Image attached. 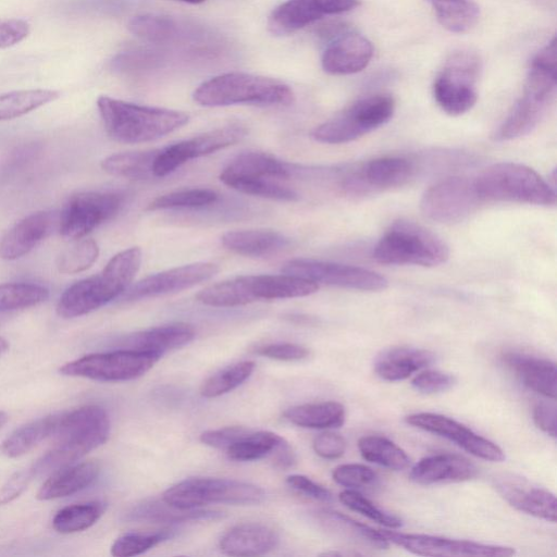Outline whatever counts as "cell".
<instances>
[{
    "instance_id": "obj_1",
    "label": "cell",
    "mask_w": 557,
    "mask_h": 557,
    "mask_svg": "<svg viewBox=\"0 0 557 557\" xmlns=\"http://www.w3.org/2000/svg\"><path fill=\"white\" fill-rule=\"evenodd\" d=\"M110 434L107 411L97 405H87L61 412L51 437L52 447L32 465L35 475H46L72 465L89 451L104 444Z\"/></svg>"
},
{
    "instance_id": "obj_2",
    "label": "cell",
    "mask_w": 557,
    "mask_h": 557,
    "mask_svg": "<svg viewBox=\"0 0 557 557\" xmlns=\"http://www.w3.org/2000/svg\"><path fill=\"white\" fill-rule=\"evenodd\" d=\"M140 263L141 250L138 247L120 251L100 273L69 286L59 298L57 313L61 318L72 319L109 304L131 286Z\"/></svg>"
},
{
    "instance_id": "obj_3",
    "label": "cell",
    "mask_w": 557,
    "mask_h": 557,
    "mask_svg": "<svg viewBox=\"0 0 557 557\" xmlns=\"http://www.w3.org/2000/svg\"><path fill=\"white\" fill-rule=\"evenodd\" d=\"M557 49L554 37L532 59L522 96L494 135L499 141L530 134L545 115L556 92Z\"/></svg>"
},
{
    "instance_id": "obj_4",
    "label": "cell",
    "mask_w": 557,
    "mask_h": 557,
    "mask_svg": "<svg viewBox=\"0 0 557 557\" xmlns=\"http://www.w3.org/2000/svg\"><path fill=\"white\" fill-rule=\"evenodd\" d=\"M97 107L109 136L124 144L156 140L188 122L185 112L100 96Z\"/></svg>"
},
{
    "instance_id": "obj_5",
    "label": "cell",
    "mask_w": 557,
    "mask_h": 557,
    "mask_svg": "<svg viewBox=\"0 0 557 557\" xmlns=\"http://www.w3.org/2000/svg\"><path fill=\"white\" fill-rule=\"evenodd\" d=\"M194 100L205 107L288 106L294 101V92L281 81L235 72L203 82L195 90Z\"/></svg>"
},
{
    "instance_id": "obj_6",
    "label": "cell",
    "mask_w": 557,
    "mask_h": 557,
    "mask_svg": "<svg viewBox=\"0 0 557 557\" xmlns=\"http://www.w3.org/2000/svg\"><path fill=\"white\" fill-rule=\"evenodd\" d=\"M481 201L554 206L556 193L533 169L515 162L495 163L473 180Z\"/></svg>"
},
{
    "instance_id": "obj_7",
    "label": "cell",
    "mask_w": 557,
    "mask_h": 557,
    "mask_svg": "<svg viewBox=\"0 0 557 557\" xmlns=\"http://www.w3.org/2000/svg\"><path fill=\"white\" fill-rule=\"evenodd\" d=\"M448 257L449 248L438 235L408 220L393 223L373 250L376 262L389 265L437 267Z\"/></svg>"
},
{
    "instance_id": "obj_8",
    "label": "cell",
    "mask_w": 557,
    "mask_h": 557,
    "mask_svg": "<svg viewBox=\"0 0 557 557\" xmlns=\"http://www.w3.org/2000/svg\"><path fill=\"white\" fill-rule=\"evenodd\" d=\"M264 491L252 483L220 478H188L170 486L162 500L178 509H197L210 504L257 505Z\"/></svg>"
},
{
    "instance_id": "obj_9",
    "label": "cell",
    "mask_w": 557,
    "mask_h": 557,
    "mask_svg": "<svg viewBox=\"0 0 557 557\" xmlns=\"http://www.w3.org/2000/svg\"><path fill=\"white\" fill-rule=\"evenodd\" d=\"M395 101L389 95L379 94L351 103L312 132L323 144H346L383 126L394 115Z\"/></svg>"
},
{
    "instance_id": "obj_10",
    "label": "cell",
    "mask_w": 557,
    "mask_h": 557,
    "mask_svg": "<svg viewBox=\"0 0 557 557\" xmlns=\"http://www.w3.org/2000/svg\"><path fill=\"white\" fill-rule=\"evenodd\" d=\"M481 71L480 57L470 50L453 53L433 83V96L448 115H462L478 100L476 83Z\"/></svg>"
},
{
    "instance_id": "obj_11",
    "label": "cell",
    "mask_w": 557,
    "mask_h": 557,
    "mask_svg": "<svg viewBox=\"0 0 557 557\" xmlns=\"http://www.w3.org/2000/svg\"><path fill=\"white\" fill-rule=\"evenodd\" d=\"M161 356L133 349L117 348L112 351L83 356L64 363L60 373L100 382H123L143 376Z\"/></svg>"
},
{
    "instance_id": "obj_12",
    "label": "cell",
    "mask_w": 557,
    "mask_h": 557,
    "mask_svg": "<svg viewBox=\"0 0 557 557\" xmlns=\"http://www.w3.org/2000/svg\"><path fill=\"white\" fill-rule=\"evenodd\" d=\"M282 273L311 281L317 285L363 292H379L388 285L385 276L372 270L317 259L289 260L283 264Z\"/></svg>"
},
{
    "instance_id": "obj_13",
    "label": "cell",
    "mask_w": 557,
    "mask_h": 557,
    "mask_svg": "<svg viewBox=\"0 0 557 557\" xmlns=\"http://www.w3.org/2000/svg\"><path fill=\"white\" fill-rule=\"evenodd\" d=\"M121 206V196L113 193H77L69 198L60 211L58 230L66 239H81L112 219Z\"/></svg>"
},
{
    "instance_id": "obj_14",
    "label": "cell",
    "mask_w": 557,
    "mask_h": 557,
    "mask_svg": "<svg viewBox=\"0 0 557 557\" xmlns=\"http://www.w3.org/2000/svg\"><path fill=\"white\" fill-rule=\"evenodd\" d=\"M482 202L473 180L450 176L430 186L420 200L425 218L438 223H456L472 213Z\"/></svg>"
},
{
    "instance_id": "obj_15",
    "label": "cell",
    "mask_w": 557,
    "mask_h": 557,
    "mask_svg": "<svg viewBox=\"0 0 557 557\" xmlns=\"http://www.w3.org/2000/svg\"><path fill=\"white\" fill-rule=\"evenodd\" d=\"M240 125H227L159 149L153 164L154 177H163L193 159L216 152L246 136Z\"/></svg>"
},
{
    "instance_id": "obj_16",
    "label": "cell",
    "mask_w": 557,
    "mask_h": 557,
    "mask_svg": "<svg viewBox=\"0 0 557 557\" xmlns=\"http://www.w3.org/2000/svg\"><path fill=\"white\" fill-rule=\"evenodd\" d=\"M388 543L421 556H487L509 557L516 554L512 547L483 544L468 540L447 539L436 535L401 533L380 530Z\"/></svg>"
},
{
    "instance_id": "obj_17",
    "label": "cell",
    "mask_w": 557,
    "mask_h": 557,
    "mask_svg": "<svg viewBox=\"0 0 557 557\" xmlns=\"http://www.w3.org/2000/svg\"><path fill=\"white\" fill-rule=\"evenodd\" d=\"M219 271L212 262H194L148 275L129 286L122 300L133 301L178 293L213 277Z\"/></svg>"
},
{
    "instance_id": "obj_18",
    "label": "cell",
    "mask_w": 557,
    "mask_h": 557,
    "mask_svg": "<svg viewBox=\"0 0 557 557\" xmlns=\"http://www.w3.org/2000/svg\"><path fill=\"white\" fill-rule=\"evenodd\" d=\"M412 426L445 437L467 453L493 462L505 459L504 450L494 442L476 434L458 421L433 412H418L406 417Z\"/></svg>"
},
{
    "instance_id": "obj_19",
    "label": "cell",
    "mask_w": 557,
    "mask_h": 557,
    "mask_svg": "<svg viewBox=\"0 0 557 557\" xmlns=\"http://www.w3.org/2000/svg\"><path fill=\"white\" fill-rule=\"evenodd\" d=\"M359 0H287L270 15L268 26L274 35H287L324 16L354 10Z\"/></svg>"
},
{
    "instance_id": "obj_20",
    "label": "cell",
    "mask_w": 557,
    "mask_h": 557,
    "mask_svg": "<svg viewBox=\"0 0 557 557\" xmlns=\"http://www.w3.org/2000/svg\"><path fill=\"white\" fill-rule=\"evenodd\" d=\"M494 486L517 510L548 522L556 521V497L550 491L512 474L497 476Z\"/></svg>"
},
{
    "instance_id": "obj_21",
    "label": "cell",
    "mask_w": 557,
    "mask_h": 557,
    "mask_svg": "<svg viewBox=\"0 0 557 557\" xmlns=\"http://www.w3.org/2000/svg\"><path fill=\"white\" fill-rule=\"evenodd\" d=\"M413 164L406 158L386 156L367 162L358 172L344 182L351 193L370 189H387L405 185L413 175Z\"/></svg>"
},
{
    "instance_id": "obj_22",
    "label": "cell",
    "mask_w": 557,
    "mask_h": 557,
    "mask_svg": "<svg viewBox=\"0 0 557 557\" xmlns=\"http://www.w3.org/2000/svg\"><path fill=\"white\" fill-rule=\"evenodd\" d=\"M57 211H38L14 224L0 239V258L15 260L33 250L58 227Z\"/></svg>"
},
{
    "instance_id": "obj_23",
    "label": "cell",
    "mask_w": 557,
    "mask_h": 557,
    "mask_svg": "<svg viewBox=\"0 0 557 557\" xmlns=\"http://www.w3.org/2000/svg\"><path fill=\"white\" fill-rule=\"evenodd\" d=\"M373 55L372 42L361 34L341 33L327 45L321 59L323 70L332 75H349L368 66Z\"/></svg>"
},
{
    "instance_id": "obj_24",
    "label": "cell",
    "mask_w": 557,
    "mask_h": 557,
    "mask_svg": "<svg viewBox=\"0 0 557 557\" xmlns=\"http://www.w3.org/2000/svg\"><path fill=\"white\" fill-rule=\"evenodd\" d=\"M196 335L194 326L185 322H174L148 330L131 333L116 341L119 348L133 349L159 355L181 348Z\"/></svg>"
},
{
    "instance_id": "obj_25",
    "label": "cell",
    "mask_w": 557,
    "mask_h": 557,
    "mask_svg": "<svg viewBox=\"0 0 557 557\" xmlns=\"http://www.w3.org/2000/svg\"><path fill=\"white\" fill-rule=\"evenodd\" d=\"M476 466L468 458L449 453L420 459L410 470V479L422 485L463 482L478 475Z\"/></svg>"
},
{
    "instance_id": "obj_26",
    "label": "cell",
    "mask_w": 557,
    "mask_h": 557,
    "mask_svg": "<svg viewBox=\"0 0 557 557\" xmlns=\"http://www.w3.org/2000/svg\"><path fill=\"white\" fill-rule=\"evenodd\" d=\"M502 361L528 388L547 398H556L557 371L554 361L512 350L505 351Z\"/></svg>"
},
{
    "instance_id": "obj_27",
    "label": "cell",
    "mask_w": 557,
    "mask_h": 557,
    "mask_svg": "<svg viewBox=\"0 0 557 557\" xmlns=\"http://www.w3.org/2000/svg\"><path fill=\"white\" fill-rule=\"evenodd\" d=\"M277 532L263 523H240L226 531L219 543L223 554L237 557L261 556L278 544Z\"/></svg>"
},
{
    "instance_id": "obj_28",
    "label": "cell",
    "mask_w": 557,
    "mask_h": 557,
    "mask_svg": "<svg viewBox=\"0 0 557 557\" xmlns=\"http://www.w3.org/2000/svg\"><path fill=\"white\" fill-rule=\"evenodd\" d=\"M99 472L100 465L97 461L74 462L52 472L36 497L39 500H52L71 496L91 485Z\"/></svg>"
},
{
    "instance_id": "obj_29",
    "label": "cell",
    "mask_w": 557,
    "mask_h": 557,
    "mask_svg": "<svg viewBox=\"0 0 557 557\" xmlns=\"http://www.w3.org/2000/svg\"><path fill=\"white\" fill-rule=\"evenodd\" d=\"M128 29L135 36L151 44H174L203 36L199 29L181 25L174 18L157 14H144L132 18Z\"/></svg>"
},
{
    "instance_id": "obj_30",
    "label": "cell",
    "mask_w": 557,
    "mask_h": 557,
    "mask_svg": "<svg viewBox=\"0 0 557 557\" xmlns=\"http://www.w3.org/2000/svg\"><path fill=\"white\" fill-rule=\"evenodd\" d=\"M435 360V355L426 349L395 347L383 351L375 360L374 371L382 380L396 382L408 379Z\"/></svg>"
},
{
    "instance_id": "obj_31",
    "label": "cell",
    "mask_w": 557,
    "mask_h": 557,
    "mask_svg": "<svg viewBox=\"0 0 557 557\" xmlns=\"http://www.w3.org/2000/svg\"><path fill=\"white\" fill-rule=\"evenodd\" d=\"M222 245L237 255L262 258L284 249L288 239L273 230H238L225 233Z\"/></svg>"
},
{
    "instance_id": "obj_32",
    "label": "cell",
    "mask_w": 557,
    "mask_h": 557,
    "mask_svg": "<svg viewBox=\"0 0 557 557\" xmlns=\"http://www.w3.org/2000/svg\"><path fill=\"white\" fill-rule=\"evenodd\" d=\"M249 284L255 301L305 297L319 289L315 283L286 273L249 275Z\"/></svg>"
},
{
    "instance_id": "obj_33",
    "label": "cell",
    "mask_w": 557,
    "mask_h": 557,
    "mask_svg": "<svg viewBox=\"0 0 557 557\" xmlns=\"http://www.w3.org/2000/svg\"><path fill=\"white\" fill-rule=\"evenodd\" d=\"M288 166L263 151H245L237 154L223 169L220 177H250L280 180L289 176Z\"/></svg>"
},
{
    "instance_id": "obj_34",
    "label": "cell",
    "mask_w": 557,
    "mask_h": 557,
    "mask_svg": "<svg viewBox=\"0 0 557 557\" xmlns=\"http://www.w3.org/2000/svg\"><path fill=\"white\" fill-rule=\"evenodd\" d=\"M314 517L323 529L337 536L377 549H385L389 546L380 530L358 522L341 512L322 509L315 511Z\"/></svg>"
},
{
    "instance_id": "obj_35",
    "label": "cell",
    "mask_w": 557,
    "mask_h": 557,
    "mask_svg": "<svg viewBox=\"0 0 557 557\" xmlns=\"http://www.w3.org/2000/svg\"><path fill=\"white\" fill-rule=\"evenodd\" d=\"M60 414H49L17 428L2 441L0 454L8 458H17L30 451L53 435Z\"/></svg>"
},
{
    "instance_id": "obj_36",
    "label": "cell",
    "mask_w": 557,
    "mask_h": 557,
    "mask_svg": "<svg viewBox=\"0 0 557 557\" xmlns=\"http://www.w3.org/2000/svg\"><path fill=\"white\" fill-rule=\"evenodd\" d=\"M290 423L307 429H335L344 424L345 407L334 400L293 406L284 411Z\"/></svg>"
},
{
    "instance_id": "obj_37",
    "label": "cell",
    "mask_w": 557,
    "mask_h": 557,
    "mask_svg": "<svg viewBox=\"0 0 557 557\" xmlns=\"http://www.w3.org/2000/svg\"><path fill=\"white\" fill-rule=\"evenodd\" d=\"M159 149L126 151L111 154L101 161L104 172L131 180L154 177L153 164Z\"/></svg>"
},
{
    "instance_id": "obj_38",
    "label": "cell",
    "mask_w": 557,
    "mask_h": 557,
    "mask_svg": "<svg viewBox=\"0 0 557 557\" xmlns=\"http://www.w3.org/2000/svg\"><path fill=\"white\" fill-rule=\"evenodd\" d=\"M196 299L210 307L230 308L255 302L250 290L249 275H240L215 283L197 295Z\"/></svg>"
},
{
    "instance_id": "obj_39",
    "label": "cell",
    "mask_w": 557,
    "mask_h": 557,
    "mask_svg": "<svg viewBox=\"0 0 557 557\" xmlns=\"http://www.w3.org/2000/svg\"><path fill=\"white\" fill-rule=\"evenodd\" d=\"M433 8L438 23L447 30L461 34L478 22L480 9L473 0H426Z\"/></svg>"
},
{
    "instance_id": "obj_40",
    "label": "cell",
    "mask_w": 557,
    "mask_h": 557,
    "mask_svg": "<svg viewBox=\"0 0 557 557\" xmlns=\"http://www.w3.org/2000/svg\"><path fill=\"white\" fill-rule=\"evenodd\" d=\"M222 513L215 510L178 509L162 500L148 502L136 506L129 513V520L149 522H183L193 520L215 519Z\"/></svg>"
},
{
    "instance_id": "obj_41",
    "label": "cell",
    "mask_w": 557,
    "mask_h": 557,
    "mask_svg": "<svg viewBox=\"0 0 557 557\" xmlns=\"http://www.w3.org/2000/svg\"><path fill=\"white\" fill-rule=\"evenodd\" d=\"M287 442L270 431L249 430L240 440L226 450L230 459L235 461H253L274 454Z\"/></svg>"
},
{
    "instance_id": "obj_42",
    "label": "cell",
    "mask_w": 557,
    "mask_h": 557,
    "mask_svg": "<svg viewBox=\"0 0 557 557\" xmlns=\"http://www.w3.org/2000/svg\"><path fill=\"white\" fill-rule=\"evenodd\" d=\"M358 449L364 460L391 470H404L410 463L406 451L384 436H362L358 441Z\"/></svg>"
},
{
    "instance_id": "obj_43",
    "label": "cell",
    "mask_w": 557,
    "mask_h": 557,
    "mask_svg": "<svg viewBox=\"0 0 557 557\" xmlns=\"http://www.w3.org/2000/svg\"><path fill=\"white\" fill-rule=\"evenodd\" d=\"M49 290L42 285L24 282L0 284V320L10 313L46 301Z\"/></svg>"
},
{
    "instance_id": "obj_44",
    "label": "cell",
    "mask_w": 557,
    "mask_h": 557,
    "mask_svg": "<svg viewBox=\"0 0 557 557\" xmlns=\"http://www.w3.org/2000/svg\"><path fill=\"white\" fill-rule=\"evenodd\" d=\"M59 98L52 89H24L0 95V122L22 116Z\"/></svg>"
},
{
    "instance_id": "obj_45",
    "label": "cell",
    "mask_w": 557,
    "mask_h": 557,
    "mask_svg": "<svg viewBox=\"0 0 557 557\" xmlns=\"http://www.w3.org/2000/svg\"><path fill=\"white\" fill-rule=\"evenodd\" d=\"M106 510L102 502L73 504L60 509L52 519L53 529L62 534L84 531L94 525Z\"/></svg>"
},
{
    "instance_id": "obj_46",
    "label": "cell",
    "mask_w": 557,
    "mask_h": 557,
    "mask_svg": "<svg viewBox=\"0 0 557 557\" xmlns=\"http://www.w3.org/2000/svg\"><path fill=\"white\" fill-rule=\"evenodd\" d=\"M255 367L253 361L244 360L215 372L201 384V396L214 398L230 393L251 375Z\"/></svg>"
},
{
    "instance_id": "obj_47",
    "label": "cell",
    "mask_w": 557,
    "mask_h": 557,
    "mask_svg": "<svg viewBox=\"0 0 557 557\" xmlns=\"http://www.w3.org/2000/svg\"><path fill=\"white\" fill-rule=\"evenodd\" d=\"M221 182L239 193L281 201H295L298 194L270 178L220 177Z\"/></svg>"
},
{
    "instance_id": "obj_48",
    "label": "cell",
    "mask_w": 557,
    "mask_h": 557,
    "mask_svg": "<svg viewBox=\"0 0 557 557\" xmlns=\"http://www.w3.org/2000/svg\"><path fill=\"white\" fill-rule=\"evenodd\" d=\"M218 194L208 188H189L171 191L154 198L147 210H165L175 208H199L215 202Z\"/></svg>"
},
{
    "instance_id": "obj_49",
    "label": "cell",
    "mask_w": 557,
    "mask_h": 557,
    "mask_svg": "<svg viewBox=\"0 0 557 557\" xmlns=\"http://www.w3.org/2000/svg\"><path fill=\"white\" fill-rule=\"evenodd\" d=\"M98 256V244L92 238H81L58 257L57 268L63 274L79 273L89 269Z\"/></svg>"
},
{
    "instance_id": "obj_50",
    "label": "cell",
    "mask_w": 557,
    "mask_h": 557,
    "mask_svg": "<svg viewBox=\"0 0 557 557\" xmlns=\"http://www.w3.org/2000/svg\"><path fill=\"white\" fill-rule=\"evenodd\" d=\"M172 535L173 532L170 530H162L154 533H126L113 542L111 555L115 557L137 556L171 539Z\"/></svg>"
},
{
    "instance_id": "obj_51",
    "label": "cell",
    "mask_w": 557,
    "mask_h": 557,
    "mask_svg": "<svg viewBox=\"0 0 557 557\" xmlns=\"http://www.w3.org/2000/svg\"><path fill=\"white\" fill-rule=\"evenodd\" d=\"M339 500L349 509L380 523L386 528L398 529L403 521L397 516L382 510L373 502L356 490H345L339 494Z\"/></svg>"
},
{
    "instance_id": "obj_52",
    "label": "cell",
    "mask_w": 557,
    "mask_h": 557,
    "mask_svg": "<svg viewBox=\"0 0 557 557\" xmlns=\"http://www.w3.org/2000/svg\"><path fill=\"white\" fill-rule=\"evenodd\" d=\"M165 62L164 54L157 50H133L121 53L113 61L115 70L127 73H141L157 70Z\"/></svg>"
},
{
    "instance_id": "obj_53",
    "label": "cell",
    "mask_w": 557,
    "mask_h": 557,
    "mask_svg": "<svg viewBox=\"0 0 557 557\" xmlns=\"http://www.w3.org/2000/svg\"><path fill=\"white\" fill-rule=\"evenodd\" d=\"M333 480L348 490L369 487L377 482L376 473L361 463H344L336 467L332 473Z\"/></svg>"
},
{
    "instance_id": "obj_54",
    "label": "cell",
    "mask_w": 557,
    "mask_h": 557,
    "mask_svg": "<svg viewBox=\"0 0 557 557\" xmlns=\"http://www.w3.org/2000/svg\"><path fill=\"white\" fill-rule=\"evenodd\" d=\"M456 377L438 370H425L411 380L412 387L423 394H436L450 389Z\"/></svg>"
},
{
    "instance_id": "obj_55",
    "label": "cell",
    "mask_w": 557,
    "mask_h": 557,
    "mask_svg": "<svg viewBox=\"0 0 557 557\" xmlns=\"http://www.w3.org/2000/svg\"><path fill=\"white\" fill-rule=\"evenodd\" d=\"M250 429L232 425L215 430H207L200 434V442L212 448L226 450L231 445L240 440Z\"/></svg>"
},
{
    "instance_id": "obj_56",
    "label": "cell",
    "mask_w": 557,
    "mask_h": 557,
    "mask_svg": "<svg viewBox=\"0 0 557 557\" xmlns=\"http://www.w3.org/2000/svg\"><path fill=\"white\" fill-rule=\"evenodd\" d=\"M256 354L280 361H299L306 359L310 351L295 343H272L258 347Z\"/></svg>"
},
{
    "instance_id": "obj_57",
    "label": "cell",
    "mask_w": 557,
    "mask_h": 557,
    "mask_svg": "<svg viewBox=\"0 0 557 557\" xmlns=\"http://www.w3.org/2000/svg\"><path fill=\"white\" fill-rule=\"evenodd\" d=\"M35 478L32 466L12 474L0 487V506L18 497Z\"/></svg>"
},
{
    "instance_id": "obj_58",
    "label": "cell",
    "mask_w": 557,
    "mask_h": 557,
    "mask_svg": "<svg viewBox=\"0 0 557 557\" xmlns=\"http://www.w3.org/2000/svg\"><path fill=\"white\" fill-rule=\"evenodd\" d=\"M312 447L314 453L324 459H337L346 450L345 438L334 432H323L314 437Z\"/></svg>"
},
{
    "instance_id": "obj_59",
    "label": "cell",
    "mask_w": 557,
    "mask_h": 557,
    "mask_svg": "<svg viewBox=\"0 0 557 557\" xmlns=\"http://www.w3.org/2000/svg\"><path fill=\"white\" fill-rule=\"evenodd\" d=\"M30 32L29 24L21 18H0V49L24 40Z\"/></svg>"
},
{
    "instance_id": "obj_60",
    "label": "cell",
    "mask_w": 557,
    "mask_h": 557,
    "mask_svg": "<svg viewBox=\"0 0 557 557\" xmlns=\"http://www.w3.org/2000/svg\"><path fill=\"white\" fill-rule=\"evenodd\" d=\"M286 483L299 493L319 502H331L332 493L324 486L301 474H292L286 478Z\"/></svg>"
},
{
    "instance_id": "obj_61",
    "label": "cell",
    "mask_w": 557,
    "mask_h": 557,
    "mask_svg": "<svg viewBox=\"0 0 557 557\" xmlns=\"http://www.w3.org/2000/svg\"><path fill=\"white\" fill-rule=\"evenodd\" d=\"M533 421L545 434L556 437L557 411L554 403L541 401L534 406Z\"/></svg>"
},
{
    "instance_id": "obj_62",
    "label": "cell",
    "mask_w": 557,
    "mask_h": 557,
    "mask_svg": "<svg viewBox=\"0 0 557 557\" xmlns=\"http://www.w3.org/2000/svg\"><path fill=\"white\" fill-rule=\"evenodd\" d=\"M8 348H9L8 342L3 337L0 336V356L3 352H5L8 350Z\"/></svg>"
},
{
    "instance_id": "obj_63",
    "label": "cell",
    "mask_w": 557,
    "mask_h": 557,
    "mask_svg": "<svg viewBox=\"0 0 557 557\" xmlns=\"http://www.w3.org/2000/svg\"><path fill=\"white\" fill-rule=\"evenodd\" d=\"M8 414L3 411H0V429L7 423Z\"/></svg>"
},
{
    "instance_id": "obj_64",
    "label": "cell",
    "mask_w": 557,
    "mask_h": 557,
    "mask_svg": "<svg viewBox=\"0 0 557 557\" xmlns=\"http://www.w3.org/2000/svg\"><path fill=\"white\" fill-rule=\"evenodd\" d=\"M180 1L187 2V3H193V4H197V3H201V2H203L205 0H180Z\"/></svg>"
}]
</instances>
